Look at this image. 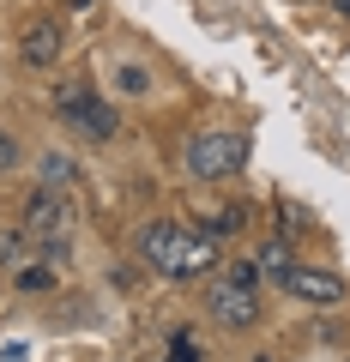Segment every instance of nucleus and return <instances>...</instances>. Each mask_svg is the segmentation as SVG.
Here are the masks:
<instances>
[{
	"mask_svg": "<svg viewBox=\"0 0 350 362\" xmlns=\"http://www.w3.org/2000/svg\"><path fill=\"white\" fill-rule=\"evenodd\" d=\"M242 157H247L242 133H223V127L194 133V145H187V169H194V181H223V175H235Z\"/></svg>",
	"mask_w": 350,
	"mask_h": 362,
	"instance_id": "obj_1",
	"label": "nucleus"
},
{
	"mask_svg": "<svg viewBox=\"0 0 350 362\" xmlns=\"http://www.w3.org/2000/svg\"><path fill=\"white\" fill-rule=\"evenodd\" d=\"M73 223H78V211H73V199L61 187H37L30 194V206H25V235L30 242H66Z\"/></svg>",
	"mask_w": 350,
	"mask_h": 362,
	"instance_id": "obj_2",
	"label": "nucleus"
},
{
	"mask_svg": "<svg viewBox=\"0 0 350 362\" xmlns=\"http://www.w3.org/2000/svg\"><path fill=\"white\" fill-rule=\"evenodd\" d=\"M206 308L218 326H254L259 320V296L254 284H242V278H218V284L206 290Z\"/></svg>",
	"mask_w": 350,
	"mask_h": 362,
	"instance_id": "obj_3",
	"label": "nucleus"
},
{
	"mask_svg": "<svg viewBox=\"0 0 350 362\" xmlns=\"http://www.w3.org/2000/svg\"><path fill=\"white\" fill-rule=\"evenodd\" d=\"M182 247H187L182 223H145V235H139V254L157 278H182Z\"/></svg>",
	"mask_w": 350,
	"mask_h": 362,
	"instance_id": "obj_4",
	"label": "nucleus"
},
{
	"mask_svg": "<svg viewBox=\"0 0 350 362\" xmlns=\"http://www.w3.org/2000/svg\"><path fill=\"white\" fill-rule=\"evenodd\" d=\"M278 284L290 290V296H302V302H314V308H326V302H338L344 296V278L338 272H320V266H290Z\"/></svg>",
	"mask_w": 350,
	"mask_h": 362,
	"instance_id": "obj_5",
	"label": "nucleus"
},
{
	"mask_svg": "<svg viewBox=\"0 0 350 362\" xmlns=\"http://www.w3.org/2000/svg\"><path fill=\"white\" fill-rule=\"evenodd\" d=\"M61 121L78 133V139H91V145H103V139H115V133H121V115L109 103H97V97H85L78 109H66Z\"/></svg>",
	"mask_w": 350,
	"mask_h": 362,
	"instance_id": "obj_6",
	"label": "nucleus"
},
{
	"mask_svg": "<svg viewBox=\"0 0 350 362\" xmlns=\"http://www.w3.org/2000/svg\"><path fill=\"white\" fill-rule=\"evenodd\" d=\"M54 54H61V25H54V18H30V25H25V37H18V61L42 73V66H49Z\"/></svg>",
	"mask_w": 350,
	"mask_h": 362,
	"instance_id": "obj_7",
	"label": "nucleus"
},
{
	"mask_svg": "<svg viewBox=\"0 0 350 362\" xmlns=\"http://www.w3.org/2000/svg\"><path fill=\"white\" fill-rule=\"evenodd\" d=\"M218 266V235L211 230H187V247H182V278H199V272Z\"/></svg>",
	"mask_w": 350,
	"mask_h": 362,
	"instance_id": "obj_8",
	"label": "nucleus"
},
{
	"mask_svg": "<svg viewBox=\"0 0 350 362\" xmlns=\"http://www.w3.org/2000/svg\"><path fill=\"white\" fill-rule=\"evenodd\" d=\"M73 181H78V163H73V157H61V151L42 157V187H61V194H66Z\"/></svg>",
	"mask_w": 350,
	"mask_h": 362,
	"instance_id": "obj_9",
	"label": "nucleus"
},
{
	"mask_svg": "<svg viewBox=\"0 0 350 362\" xmlns=\"http://www.w3.org/2000/svg\"><path fill=\"white\" fill-rule=\"evenodd\" d=\"M259 272H272V278H284L290 266H296V254H290V242H266L259 247V259H254Z\"/></svg>",
	"mask_w": 350,
	"mask_h": 362,
	"instance_id": "obj_10",
	"label": "nucleus"
},
{
	"mask_svg": "<svg viewBox=\"0 0 350 362\" xmlns=\"http://www.w3.org/2000/svg\"><path fill=\"white\" fill-rule=\"evenodd\" d=\"M85 97H97V90L85 85V78H73V85H61V90H54V109H61V115H66V109H78V103H85Z\"/></svg>",
	"mask_w": 350,
	"mask_h": 362,
	"instance_id": "obj_11",
	"label": "nucleus"
},
{
	"mask_svg": "<svg viewBox=\"0 0 350 362\" xmlns=\"http://www.w3.org/2000/svg\"><path fill=\"white\" fill-rule=\"evenodd\" d=\"M18 290H54V272L49 266H25L18 272Z\"/></svg>",
	"mask_w": 350,
	"mask_h": 362,
	"instance_id": "obj_12",
	"label": "nucleus"
},
{
	"mask_svg": "<svg viewBox=\"0 0 350 362\" xmlns=\"http://www.w3.org/2000/svg\"><path fill=\"white\" fill-rule=\"evenodd\" d=\"M163 362H199L194 338H187V332H175V338H169V356H163Z\"/></svg>",
	"mask_w": 350,
	"mask_h": 362,
	"instance_id": "obj_13",
	"label": "nucleus"
},
{
	"mask_svg": "<svg viewBox=\"0 0 350 362\" xmlns=\"http://www.w3.org/2000/svg\"><path fill=\"white\" fill-rule=\"evenodd\" d=\"M242 223H247V211H242V206H223L218 218H211V235H223V230H242Z\"/></svg>",
	"mask_w": 350,
	"mask_h": 362,
	"instance_id": "obj_14",
	"label": "nucleus"
},
{
	"mask_svg": "<svg viewBox=\"0 0 350 362\" xmlns=\"http://www.w3.org/2000/svg\"><path fill=\"white\" fill-rule=\"evenodd\" d=\"M115 85H121V90H133V97H139V90L151 85V73H139V66H121V73H115Z\"/></svg>",
	"mask_w": 350,
	"mask_h": 362,
	"instance_id": "obj_15",
	"label": "nucleus"
},
{
	"mask_svg": "<svg viewBox=\"0 0 350 362\" xmlns=\"http://www.w3.org/2000/svg\"><path fill=\"white\" fill-rule=\"evenodd\" d=\"M13 163H18V139H13V133H0V175H6Z\"/></svg>",
	"mask_w": 350,
	"mask_h": 362,
	"instance_id": "obj_16",
	"label": "nucleus"
},
{
	"mask_svg": "<svg viewBox=\"0 0 350 362\" xmlns=\"http://www.w3.org/2000/svg\"><path fill=\"white\" fill-rule=\"evenodd\" d=\"M18 254V235H6V230H0V259H13Z\"/></svg>",
	"mask_w": 350,
	"mask_h": 362,
	"instance_id": "obj_17",
	"label": "nucleus"
},
{
	"mask_svg": "<svg viewBox=\"0 0 350 362\" xmlns=\"http://www.w3.org/2000/svg\"><path fill=\"white\" fill-rule=\"evenodd\" d=\"M73 6H91V0H73Z\"/></svg>",
	"mask_w": 350,
	"mask_h": 362,
	"instance_id": "obj_18",
	"label": "nucleus"
}]
</instances>
